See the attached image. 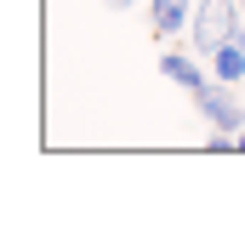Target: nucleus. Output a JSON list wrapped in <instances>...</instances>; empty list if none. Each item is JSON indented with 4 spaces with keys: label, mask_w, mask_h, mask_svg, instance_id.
<instances>
[{
    "label": "nucleus",
    "mask_w": 245,
    "mask_h": 251,
    "mask_svg": "<svg viewBox=\"0 0 245 251\" xmlns=\"http://www.w3.org/2000/svg\"><path fill=\"white\" fill-rule=\"evenodd\" d=\"M194 109H199V120L211 126V131H228V137H240V131H245L240 86H222V80H211L205 92H194Z\"/></svg>",
    "instance_id": "nucleus-2"
},
{
    "label": "nucleus",
    "mask_w": 245,
    "mask_h": 251,
    "mask_svg": "<svg viewBox=\"0 0 245 251\" xmlns=\"http://www.w3.org/2000/svg\"><path fill=\"white\" fill-rule=\"evenodd\" d=\"M234 29H240V0H199L194 23H188V40H194L199 57H211L222 40H234Z\"/></svg>",
    "instance_id": "nucleus-1"
},
{
    "label": "nucleus",
    "mask_w": 245,
    "mask_h": 251,
    "mask_svg": "<svg viewBox=\"0 0 245 251\" xmlns=\"http://www.w3.org/2000/svg\"><path fill=\"white\" fill-rule=\"evenodd\" d=\"M205 63H211V80H222V86H245V46H240V40H222Z\"/></svg>",
    "instance_id": "nucleus-5"
},
{
    "label": "nucleus",
    "mask_w": 245,
    "mask_h": 251,
    "mask_svg": "<svg viewBox=\"0 0 245 251\" xmlns=\"http://www.w3.org/2000/svg\"><path fill=\"white\" fill-rule=\"evenodd\" d=\"M194 6H199V0H148L154 34H160V40H166V34H183L188 23H194Z\"/></svg>",
    "instance_id": "nucleus-4"
},
{
    "label": "nucleus",
    "mask_w": 245,
    "mask_h": 251,
    "mask_svg": "<svg viewBox=\"0 0 245 251\" xmlns=\"http://www.w3.org/2000/svg\"><path fill=\"white\" fill-rule=\"evenodd\" d=\"M160 75H166L171 86H183V92H205V86H211L205 69H199V51H166V57H160Z\"/></svg>",
    "instance_id": "nucleus-3"
},
{
    "label": "nucleus",
    "mask_w": 245,
    "mask_h": 251,
    "mask_svg": "<svg viewBox=\"0 0 245 251\" xmlns=\"http://www.w3.org/2000/svg\"><path fill=\"white\" fill-rule=\"evenodd\" d=\"M103 6H114V12H125V6H137V0H103Z\"/></svg>",
    "instance_id": "nucleus-6"
}]
</instances>
